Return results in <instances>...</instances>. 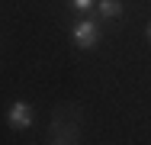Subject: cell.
<instances>
[{
    "label": "cell",
    "instance_id": "cell-5",
    "mask_svg": "<svg viewBox=\"0 0 151 145\" xmlns=\"http://www.w3.org/2000/svg\"><path fill=\"white\" fill-rule=\"evenodd\" d=\"M71 7L81 10V13H87V10H96V0H71Z\"/></svg>",
    "mask_w": 151,
    "mask_h": 145
},
{
    "label": "cell",
    "instance_id": "cell-1",
    "mask_svg": "<svg viewBox=\"0 0 151 145\" xmlns=\"http://www.w3.org/2000/svg\"><path fill=\"white\" fill-rule=\"evenodd\" d=\"M71 42H74L77 49H93V45L100 42V26H96L93 20L74 23V29H71Z\"/></svg>",
    "mask_w": 151,
    "mask_h": 145
},
{
    "label": "cell",
    "instance_id": "cell-3",
    "mask_svg": "<svg viewBox=\"0 0 151 145\" xmlns=\"http://www.w3.org/2000/svg\"><path fill=\"white\" fill-rule=\"evenodd\" d=\"M96 10H100L103 20H116V16H122V3H119V0H96Z\"/></svg>",
    "mask_w": 151,
    "mask_h": 145
},
{
    "label": "cell",
    "instance_id": "cell-6",
    "mask_svg": "<svg viewBox=\"0 0 151 145\" xmlns=\"http://www.w3.org/2000/svg\"><path fill=\"white\" fill-rule=\"evenodd\" d=\"M145 36H148V42H151V23H148V29H145Z\"/></svg>",
    "mask_w": 151,
    "mask_h": 145
},
{
    "label": "cell",
    "instance_id": "cell-4",
    "mask_svg": "<svg viewBox=\"0 0 151 145\" xmlns=\"http://www.w3.org/2000/svg\"><path fill=\"white\" fill-rule=\"evenodd\" d=\"M52 145H77V132H74V136H71V132H58Z\"/></svg>",
    "mask_w": 151,
    "mask_h": 145
},
{
    "label": "cell",
    "instance_id": "cell-2",
    "mask_svg": "<svg viewBox=\"0 0 151 145\" xmlns=\"http://www.w3.org/2000/svg\"><path fill=\"white\" fill-rule=\"evenodd\" d=\"M6 123H10V129H29L32 126V107L26 100H16L13 107H10V113H6Z\"/></svg>",
    "mask_w": 151,
    "mask_h": 145
}]
</instances>
